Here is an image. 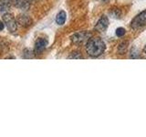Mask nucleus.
Returning a JSON list of instances; mask_svg holds the SVG:
<instances>
[{
    "instance_id": "7",
    "label": "nucleus",
    "mask_w": 146,
    "mask_h": 137,
    "mask_svg": "<svg viewBox=\"0 0 146 137\" xmlns=\"http://www.w3.org/2000/svg\"><path fill=\"white\" fill-rule=\"evenodd\" d=\"M12 3L16 7L21 9V10H27L29 8V0H13Z\"/></svg>"
},
{
    "instance_id": "15",
    "label": "nucleus",
    "mask_w": 146,
    "mask_h": 137,
    "mask_svg": "<svg viewBox=\"0 0 146 137\" xmlns=\"http://www.w3.org/2000/svg\"><path fill=\"white\" fill-rule=\"evenodd\" d=\"M120 14H121L120 10H119V9H117V8H113L112 10L111 11V15L113 17H120Z\"/></svg>"
},
{
    "instance_id": "3",
    "label": "nucleus",
    "mask_w": 146,
    "mask_h": 137,
    "mask_svg": "<svg viewBox=\"0 0 146 137\" xmlns=\"http://www.w3.org/2000/svg\"><path fill=\"white\" fill-rule=\"evenodd\" d=\"M3 21H4V24L7 26V29L10 32L13 33V32L17 31V20L11 14H8V13L5 14L3 16Z\"/></svg>"
},
{
    "instance_id": "4",
    "label": "nucleus",
    "mask_w": 146,
    "mask_h": 137,
    "mask_svg": "<svg viewBox=\"0 0 146 137\" xmlns=\"http://www.w3.org/2000/svg\"><path fill=\"white\" fill-rule=\"evenodd\" d=\"M146 25V10L141 12L139 15H137L131 23V27L133 29H140V27Z\"/></svg>"
},
{
    "instance_id": "5",
    "label": "nucleus",
    "mask_w": 146,
    "mask_h": 137,
    "mask_svg": "<svg viewBox=\"0 0 146 137\" xmlns=\"http://www.w3.org/2000/svg\"><path fill=\"white\" fill-rule=\"evenodd\" d=\"M109 26V19L106 16H102L100 18L99 21L97 22V24L95 26V29L98 32H104L108 29Z\"/></svg>"
},
{
    "instance_id": "14",
    "label": "nucleus",
    "mask_w": 146,
    "mask_h": 137,
    "mask_svg": "<svg viewBox=\"0 0 146 137\" xmlns=\"http://www.w3.org/2000/svg\"><path fill=\"white\" fill-rule=\"evenodd\" d=\"M125 32L126 31L123 27H118L116 29V35H117V37H122V36H124Z\"/></svg>"
},
{
    "instance_id": "11",
    "label": "nucleus",
    "mask_w": 146,
    "mask_h": 137,
    "mask_svg": "<svg viewBox=\"0 0 146 137\" xmlns=\"http://www.w3.org/2000/svg\"><path fill=\"white\" fill-rule=\"evenodd\" d=\"M127 49H128V42H127V41H124V42H121L120 45H119V47H118V53L123 55V54L126 53Z\"/></svg>"
},
{
    "instance_id": "12",
    "label": "nucleus",
    "mask_w": 146,
    "mask_h": 137,
    "mask_svg": "<svg viewBox=\"0 0 146 137\" xmlns=\"http://www.w3.org/2000/svg\"><path fill=\"white\" fill-rule=\"evenodd\" d=\"M130 57L131 59H136V58H139V52L135 48H132L131 49V53H130Z\"/></svg>"
},
{
    "instance_id": "9",
    "label": "nucleus",
    "mask_w": 146,
    "mask_h": 137,
    "mask_svg": "<svg viewBox=\"0 0 146 137\" xmlns=\"http://www.w3.org/2000/svg\"><path fill=\"white\" fill-rule=\"evenodd\" d=\"M11 6V0H0V13L7 12Z\"/></svg>"
},
{
    "instance_id": "16",
    "label": "nucleus",
    "mask_w": 146,
    "mask_h": 137,
    "mask_svg": "<svg viewBox=\"0 0 146 137\" xmlns=\"http://www.w3.org/2000/svg\"><path fill=\"white\" fill-rule=\"evenodd\" d=\"M4 26H5V25H4V23L0 21V31L3 30V29H4Z\"/></svg>"
},
{
    "instance_id": "6",
    "label": "nucleus",
    "mask_w": 146,
    "mask_h": 137,
    "mask_svg": "<svg viewBox=\"0 0 146 137\" xmlns=\"http://www.w3.org/2000/svg\"><path fill=\"white\" fill-rule=\"evenodd\" d=\"M48 45V40L46 39L40 38L35 43V53H40L46 49Z\"/></svg>"
},
{
    "instance_id": "10",
    "label": "nucleus",
    "mask_w": 146,
    "mask_h": 137,
    "mask_svg": "<svg viewBox=\"0 0 146 137\" xmlns=\"http://www.w3.org/2000/svg\"><path fill=\"white\" fill-rule=\"evenodd\" d=\"M66 21V13L65 11H60L56 17V22L58 25H63Z\"/></svg>"
},
{
    "instance_id": "13",
    "label": "nucleus",
    "mask_w": 146,
    "mask_h": 137,
    "mask_svg": "<svg viewBox=\"0 0 146 137\" xmlns=\"http://www.w3.org/2000/svg\"><path fill=\"white\" fill-rule=\"evenodd\" d=\"M68 59H82V55L79 51L72 52L70 56L68 57Z\"/></svg>"
},
{
    "instance_id": "8",
    "label": "nucleus",
    "mask_w": 146,
    "mask_h": 137,
    "mask_svg": "<svg viewBox=\"0 0 146 137\" xmlns=\"http://www.w3.org/2000/svg\"><path fill=\"white\" fill-rule=\"evenodd\" d=\"M17 22L18 24H20L23 27H29L31 25L32 20L30 19L29 17H27L26 15H20L17 17Z\"/></svg>"
},
{
    "instance_id": "17",
    "label": "nucleus",
    "mask_w": 146,
    "mask_h": 137,
    "mask_svg": "<svg viewBox=\"0 0 146 137\" xmlns=\"http://www.w3.org/2000/svg\"><path fill=\"white\" fill-rule=\"evenodd\" d=\"M143 52L146 54V45H145V47H144V49H143Z\"/></svg>"
},
{
    "instance_id": "2",
    "label": "nucleus",
    "mask_w": 146,
    "mask_h": 137,
    "mask_svg": "<svg viewBox=\"0 0 146 137\" xmlns=\"http://www.w3.org/2000/svg\"><path fill=\"white\" fill-rule=\"evenodd\" d=\"M90 38V33L88 31H81L75 33L74 35H72L70 37V40L72 41V43H74L76 45H81L89 40Z\"/></svg>"
},
{
    "instance_id": "1",
    "label": "nucleus",
    "mask_w": 146,
    "mask_h": 137,
    "mask_svg": "<svg viewBox=\"0 0 146 137\" xmlns=\"http://www.w3.org/2000/svg\"><path fill=\"white\" fill-rule=\"evenodd\" d=\"M105 50V43L100 38H90L86 43V51L90 57H99Z\"/></svg>"
}]
</instances>
